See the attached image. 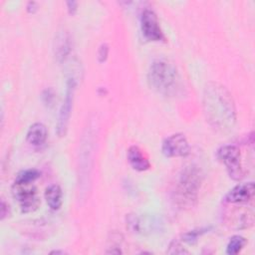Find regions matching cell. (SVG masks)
<instances>
[{
    "label": "cell",
    "mask_w": 255,
    "mask_h": 255,
    "mask_svg": "<svg viewBox=\"0 0 255 255\" xmlns=\"http://www.w3.org/2000/svg\"><path fill=\"white\" fill-rule=\"evenodd\" d=\"M201 172L194 164L184 166L176 178L173 197L181 208H190L195 205L201 185Z\"/></svg>",
    "instance_id": "obj_3"
},
{
    "label": "cell",
    "mask_w": 255,
    "mask_h": 255,
    "mask_svg": "<svg viewBox=\"0 0 255 255\" xmlns=\"http://www.w3.org/2000/svg\"><path fill=\"white\" fill-rule=\"evenodd\" d=\"M72 52V40L70 34L62 30L60 31L54 41V53L58 62L62 63L69 58Z\"/></svg>",
    "instance_id": "obj_11"
},
{
    "label": "cell",
    "mask_w": 255,
    "mask_h": 255,
    "mask_svg": "<svg viewBox=\"0 0 255 255\" xmlns=\"http://www.w3.org/2000/svg\"><path fill=\"white\" fill-rule=\"evenodd\" d=\"M128 161L137 171H144L150 167L149 160L137 145H130L127 152Z\"/></svg>",
    "instance_id": "obj_12"
},
{
    "label": "cell",
    "mask_w": 255,
    "mask_h": 255,
    "mask_svg": "<svg viewBox=\"0 0 255 255\" xmlns=\"http://www.w3.org/2000/svg\"><path fill=\"white\" fill-rule=\"evenodd\" d=\"M77 87V80L74 76H71L67 80V88H66V94L63 101V104L59 111L58 116V122H57V132L60 136H63L68 128V125L70 122L71 112L73 108V102H74V95Z\"/></svg>",
    "instance_id": "obj_6"
},
{
    "label": "cell",
    "mask_w": 255,
    "mask_h": 255,
    "mask_svg": "<svg viewBox=\"0 0 255 255\" xmlns=\"http://www.w3.org/2000/svg\"><path fill=\"white\" fill-rule=\"evenodd\" d=\"M140 28L142 35L149 41L164 40L163 32L160 28L156 14L150 9H144L140 16Z\"/></svg>",
    "instance_id": "obj_8"
},
{
    "label": "cell",
    "mask_w": 255,
    "mask_h": 255,
    "mask_svg": "<svg viewBox=\"0 0 255 255\" xmlns=\"http://www.w3.org/2000/svg\"><path fill=\"white\" fill-rule=\"evenodd\" d=\"M35 6H36V3H35V2H29L28 5H27L28 11L31 12V13H34V12L37 10V7H35Z\"/></svg>",
    "instance_id": "obj_22"
},
{
    "label": "cell",
    "mask_w": 255,
    "mask_h": 255,
    "mask_svg": "<svg viewBox=\"0 0 255 255\" xmlns=\"http://www.w3.org/2000/svg\"><path fill=\"white\" fill-rule=\"evenodd\" d=\"M8 207V205H6L5 201L2 200L1 201V218L3 219L6 215H7V212H6V208Z\"/></svg>",
    "instance_id": "obj_21"
},
{
    "label": "cell",
    "mask_w": 255,
    "mask_h": 255,
    "mask_svg": "<svg viewBox=\"0 0 255 255\" xmlns=\"http://www.w3.org/2000/svg\"><path fill=\"white\" fill-rule=\"evenodd\" d=\"M254 183L252 181L240 183L234 186L224 196L223 201L227 204L246 205L254 198Z\"/></svg>",
    "instance_id": "obj_10"
},
{
    "label": "cell",
    "mask_w": 255,
    "mask_h": 255,
    "mask_svg": "<svg viewBox=\"0 0 255 255\" xmlns=\"http://www.w3.org/2000/svg\"><path fill=\"white\" fill-rule=\"evenodd\" d=\"M108 53H109V48L106 44H103L100 49H99V52H98V58H99V61L100 62H104L106 61L107 57H108Z\"/></svg>",
    "instance_id": "obj_19"
},
{
    "label": "cell",
    "mask_w": 255,
    "mask_h": 255,
    "mask_svg": "<svg viewBox=\"0 0 255 255\" xmlns=\"http://www.w3.org/2000/svg\"><path fill=\"white\" fill-rule=\"evenodd\" d=\"M12 193L24 213L35 211L40 204L37 188L32 183H14Z\"/></svg>",
    "instance_id": "obj_5"
},
{
    "label": "cell",
    "mask_w": 255,
    "mask_h": 255,
    "mask_svg": "<svg viewBox=\"0 0 255 255\" xmlns=\"http://www.w3.org/2000/svg\"><path fill=\"white\" fill-rule=\"evenodd\" d=\"M161 150L167 157H184L189 154L190 145L182 133H174L163 140Z\"/></svg>",
    "instance_id": "obj_7"
},
{
    "label": "cell",
    "mask_w": 255,
    "mask_h": 255,
    "mask_svg": "<svg viewBox=\"0 0 255 255\" xmlns=\"http://www.w3.org/2000/svg\"><path fill=\"white\" fill-rule=\"evenodd\" d=\"M246 239L240 235L232 236L227 244L226 253L228 255H236L238 254L246 245Z\"/></svg>",
    "instance_id": "obj_15"
},
{
    "label": "cell",
    "mask_w": 255,
    "mask_h": 255,
    "mask_svg": "<svg viewBox=\"0 0 255 255\" xmlns=\"http://www.w3.org/2000/svg\"><path fill=\"white\" fill-rule=\"evenodd\" d=\"M67 6H68V10L71 14H74L75 11L77 10V2H75V1L67 2Z\"/></svg>",
    "instance_id": "obj_20"
},
{
    "label": "cell",
    "mask_w": 255,
    "mask_h": 255,
    "mask_svg": "<svg viewBox=\"0 0 255 255\" xmlns=\"http://www.w3.org/2000/svg\"><path fill=\"white\" fill-rule=\"evenodd\" d=\"M149 86L158 94L167 98H176L183 94L184 86L176 67L167 60H155L147 73Z\"/></svg>",
    "instance_id": "obj_2"
},
{
    "label": "cell",
    "mask_w": 255,
    "mask_h": 255,
    "mask_svg": "<svg viewBox=\"0 0 255 255\" xmlns=\"http://www.w3.org/2000/svg\"><path fill=\"white\" fill-rule=\"evenodd\" d=\"M206 228L205 229H197V230H192V231H188L186 233H184L182 235V240L188 244H194L197 241L198 236H200L201 234H203L204 232H206Z\"/></svg>",
    "instance_id": "obj_17"
},
{
    "label": "cell",
    "mask_w": 255,
    "mask_h": 255,
    "mask_svg": "<svg viewBox=\"0 0 255 255\" xmlns=\"http://www.w3.org/2000/svg\"><path fill=\"white\" fill-rule=\"evenodd\" d=\"M45 199L52 210H58L62 205L63 192L58 184L50 185L45 190Z\"/></svg>",
    "instance_id": "obj_14"
},
{
    "label": "cell",
    "mask_w": 255,
    "mask_h": 255,
    "mask_svg": "<svg viewBox=\"0 0 255 255\" xmlns=\"http://www.w3.org/2000/svg\"><path fill=\"white\" fill-rule=\"evenodd\" d=\"M90 130H87V134L83 138L81 147V156L79 159V169L81 175H79L81 183H87L89 181L90 170L92 168V155L94 150V138L90 135Z\"/></svg>",
    "instance_id": "obj_9"
},
{
    "label": "cell",
    "mask_w": 255,
    "mask_h": 255,
    "mask_svg": "<svg viewBox=\"0 0 255 255\" xmlns=\"http://www.w3.org/2000/svg\"><path fill=\"white\" fill-rule=\"evenodd\" d=\"M40 175H41V172L38 169L28 168L20 171L17 174L14 183H32L37 178H39Z\"/></svg>",
    "instance_id": "obj_16"
},
{
    "label": "cell",
    "mask_w": 255,
    "mask_h": 255,
    "mask_svg": "<svg viewBox=\"0 0 255 255\" xmlns=\"http://www.w3.org/2000/svg\"><path fill=\"white\" fill-rule=\"evenodd\" d=\"M169 254H184V253H188V251H186L178 241L173 240L170 245H169V249L167 251Z\"/></svg>",
    "instance_id": "obj_18"
},
{
    "label": "cell",
    "mask_w": 255,
    "mask_h": 255,
    "mask_svg": "<svg viewBox=\"0 0 255 255\" xmlns=\"http://www.w3.org/2000/svg\"><path fill=\"white\" fill-rule=\"evenodd\" d=\"M216 156L226 166L230 178L240 180L244 176L240 149L236 145L226 144L220 146L216 151Z\"/></svg>",
    "instance_id": "obj_4"
},
{
    "label": "cell",
    "mask_w": 255,
    "mask_h": 255,
    "mask_svg": "<svg viewBox=\"0 0 255 255\" xmlns=\"http://www.w3.org/2000/svg\"><path fill=\"white\" fill-rule=\"evenodd\" d=\"M48 131L46 126L42 123H35L30 126L26 134V139L33 146H41L45 143Z\"/></svg>",
    "instance_id": "obj_13"
},
{
    "label": "cell",
    "mask_w": 255,
    "mask_h": 255,
    "mask_svg": "<svg viewBox=\"0 0 255 255\" xmlns=\"http://www.w3.org/2000/svg\"><path fill=\"white\" fill-rule=\"evenodd\" d=\"M203 110L208 123L228 130L236 123V109L229 91L219 83L209 82L203 91Z\"/></svg>",
    "instance_id": "obj_1"
}]
</instances>
